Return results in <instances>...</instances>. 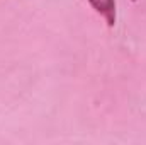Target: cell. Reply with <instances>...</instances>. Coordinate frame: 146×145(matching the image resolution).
<instances>
[{
  "label": "cell",
  "mask_w": 146,
  "mask_h": 145,
  "mask_svg": "<svg viewBox=\"0 0 146 145\" xmlns=\"http://www.w3.org/2000/svg\"><path fill=\"white\" fill-rule=\"evenodd\" d=\"M88 2L95 9V12H99L106 19L109 28L115 24V0H88Z\"/></svg>",
  "instance_id": "6da1fadb"
},
{
  "label": "cell",
  "mask_w": 146,
  "mask_h": 145,
  "mask_svg": "<svg viewBox=\"0 0 146 145\" xmlns=\"http://www.w3.org/2000/svg\"><path fill=\"white\" fill-rule=\"evenodd\" d=\"M133 2H136V0H133Z\"/></svg>",
  "instance_id": "7a4b0ae2"
}]
</instances>
